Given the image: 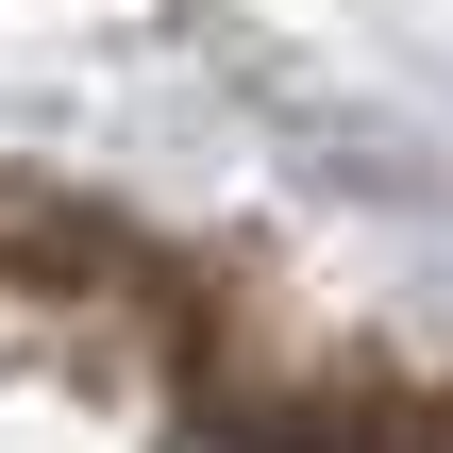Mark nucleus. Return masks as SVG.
I'll list each match as a JSON object with an SVG mask.
<instances>
[{"instance_id": "1", "label": "nucleus", "mask_w": 453, "mask_h": 453, "mask_svg": "<svg viewBox=\"0 0 453 453\" xmlns=\"http://www.w3.org/2000/svg\"><path fill=\"white\" fill-rule=\"evenodd\" d=\"M252 453H353V437H336V420H303V437H252Z\"/></svg>"}]
</instances>
